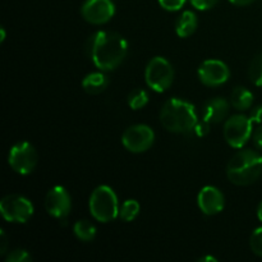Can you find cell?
I'll return each mask as SVG.
<instances>
[{"instance_id": "f1b7e54d", "label": "cell", "mask_w": 262, "mask_h": 262, "mask_svg": "<svg viewBox=\"0 0 262 262\" xmlns=\"http://www.w3.org/2000/svg\"><path fill=\"white\" fill-rule=\"evenodd\" d=\"M0 235H2V246H0V253H5V250H7V235H5V233L3 232L0 233Z\"/></svg>"}, {"instance_id": "1f68e13d", "label": "cell", "mask_w": 262, "mask_h": 262, "mask_svg": "<svg viewBox=\"0 0 262 262\" xmlns=\"http://www.w3.org/2000/svg\"><path fill=\"white\" fill-rule=\"evenodd\" d=\"M257 216H258V219H260L261 222H262V201H261V204L258 205V209H257Z\"/></svg>"}, {"instance_id": "d6986e66", "label": "cell", "mask_w": 262, "mask_h": 262, "mask_svg": "<svg viewBox=\"0 0 262 262\" xmlns=\"http://www.w3.org/2000/svg\"><path fill=\"white\" fill-rule=\"evenodd\" d=\"M140 212V204L136 200H127L119 210V216L124 222H133Z\"/></svg>"}, {"instance_id": "8992f818", "label": "cell", "mask_w": 262, "mask_h": 262, "mask_svg": "<svg viewBox=\"0 0 262 262\" xmlns=\"http://www.w3.org/2000/svg\"><path fill=\"white\" fill-rule=\"evenodd\" d=\"M0 212L9 223H27L33 214V205L26 197L9 194L0 202Z\"/></svg>"}, {"instance_id": "9a60e30c", "label": "cell", "mask_w": 262, "mask_h": 262, "mask_svg": "<svg viewBox=\"0 0 262 262\" xmlns=\"http://www.w3.org/2000/svg\"><path fill=\"white\" fill-rule=\"evenodd\" d=\"M109 84V77L104 73V72H95V73H90L89 76L84 77L83 82H82V87L84 91L90 95H99Z\"/></svg>"}, {"instance_id": "8fae6325", "label": "cell", "mask_w": 262, "mask_h": 262, "mask_svg": "<svg viewBox=\"0 0 262 262\" xmlns=\"http://www.w3.org/2000/svg\"><path fill=\"white\" fill-rule=\"evenodd\" d=\"M230 72L225 63L215 59L205 60L199 68V78L205 86L216 87L229 79Z\"/></svg>"}, {"instance_id": "6da1fadb", "label": "cell", "mask_w": 262, "mask_h": 262, "mask_svg": "<svg viewBox=\"0 0 262 262\" xmlns=\"http://www.w3.org/2000/svg\"><path fill=\"white\" fill-rule=\"evenodd\" d=\"M89 58L102 72L118 68L128 53V43L122 35L110 31H99L90 36L86 43Z\"/></svg>"}, {"instance_id": "5bb4252c", "label": "cell", "mask_w": 262, "mask_h": 262, "mask_svg": "<svg viewBox=\"0 0 262 262\" xmlns=\"http://www.w3.org/2000/svg\"><path fill=\"white\" fill-rule=\"evenodd\" d=\"M229 113V104L223 97H215L209 100L204 106V120L210 123H220Z\"/></svg>"}, {"instance_id": "44dd1931", "label": "cell", "mask_w": 262, "mask_h": 262, "mask_svg": "<svg viewBox=\"0 0 262 262\" xmlns=\"http://www.w3.org/2000/svg\"><path fill=\"white\" fill-rule=\"evenodd\" d=\"M251 82L256 86H262V53L258 54L252 60L248 72Z\"/></svg>"}, {"instance_id": "4dcf8cb0", "label": "cell", "mask_w": 262, "mask_h": 262, "mask_svg": "<svg viewBox=\"0 0 262 262\" xmlns=\"http://www.w3.org/2000/svg\"><path fill=\"white\" fill-rule=\"evenodd\" d=\"M200 261L201 262H206V261H211V262H216L217 260L215 257H210V256H205V257H202V258H200Z\"/></svg>"}, {"instance_id": "d4e9b609", "label": "cell", "mask_w": 262, "mask_h": 262, "mask_svg": "<svg viewBox=\"0 0 262 262\" xmlns=\"http://www.w3.org/2000/svg\"><path fill=\"white\" fill-rule=\"evenodd\" d=\"M192 3L196 9L199 10H207V9H211L212 7H215L219 0H189Z\"/></svg>"}, {"instance_id": "277c9868", "label": "cell", "mask_w": 262, "mask_h": 262, "mask_svg": "<svg viewBox=\"0 0 262 262\" xmlns=\"http://www.w3.org/2000/svg\"><path fill=\"white\" fill-rule=\"evenodd\" d=\"M90 212L101 223H109L119 214L118 199L115 192L107 186H100L90 197Z\"/></svg>"}, {"instance_id": "603a6c76", "label": "cell", "mask_w": 262, "mask_h": 262, "mask_svg": "<svg viewBox=\"0 0 262 262\" xmlns=\"http://www.w3.org/2000/svg\"><path fill=\"white\" fill-rule=\"evenodd\" d=\"M28 261H31V256L26 250H14L7 256V262H28Z\"/></svg>"}, {"instance_id": "484cf974", "label": "cell", "mask_w": 262, "mask_h": 262, "mask_svg": "<svg viewBox=\"0 0 262 262\" xmlns=\"http://www.w3.org/2000/svg\"><path fill=\"white\" fill-rule=\"evenodd\" d=\"M250 119L252 120V123H257V124L262 123V105L252 110V113L250 115Z\"/></svg>"}, {"instance_id": "d6a6232c", "label": "cell", "mask_w": 262, "mask_h": 262, "mask_svg": "<svg viewBox=\"0 0 262 262\" xmlns=\"http://www.w3.org/2000/svg\"><path fill=\"white\" fill-rule=\"evenodd\" d=\"M4 40H5V30L2 27V28H0V41L3 42Z\"/></svg>"}, {"instance_id": "9c48e42d", "label": "cell", "mask_w": 262, "mask_h": 262, "mask_svg": "<svg viewBox=\"0 0 262 262\" xmlns=\"http://www.w3.org/2000/svg\"><path fill=\"white\" fill-rule=\"evenodd\" d=\"M155 141V135L150 127L145 124L132 125L124 132L122 137V143L128 151L135 154L145 152Z\"/></svg>"}, {"instance_id": "5b68a950", "label": "cell", "mask_w": 262, "mask_h": 262, "mask_svg": "<svg viewBox=\"0 0 262 262\" xmlns=\"http://www.w3.org/2000/svg\"><path fill=\"white\" fill-rule=\"evenodd\" d=\"M146 83L156 92H164L171 86L174 79V69L166 59L156 56L146 67Z\"/></svg>"}, {"instance_id": "cb8c5ba5", "label": "cell", "mask_w": 262, "mask_h": 262, "mask_svg": "<svg viewBox=\"0 0 262 262\" xmlns=\"http://www.w3.org/2000/svg\"><path fill=\"white\" fill-rule=\"evenodd\" d=\"M159 4L165 10L176 12V10L182 9V7L186 4V0H159Z\"/></svg>"}, {"instance_id": "7402d4cb", "label": "cell", "mask_w": 262, "mask_h": 262, "mask_svg": "<svg viewBox=\"0 0 262 262\" xmlns=\"http://www.w3.org/2000/svg\"><path fill=\"white\" fill-rule=\"evenodd\" d=\"M250 245L253 253H256V255L261 256L262 257V227L257 228V229L252 233L250 239Z\"/></svg>"}, {"instance_id": "7c38bea8", "label": "cell", "mask_w": 262, "mask_h": 262, "mask_svg": "<svg viewBox=\"0 0 262 262\" xmlns=\"http://www.w3.org/2000/svg\"><path fill=\"white\" fill-rule=\"evenodd\" d=\"M45 207L49 215L64 220L71 212V197L64 187H54L49 191L45 199Z\"/></svg>"}, {"instance_id": "3957f363", "label": "cell", "mask_w": 262, "mask_h": 262, "mask_svg": "<svg viewBox=\"0 0 262 262\" xmlns=\"http://www.w3.org/2000/svg\"><path fill=\"white\" fill-rule=\"evenodd\" d=\"M262 173V155L253 150H241L227 166V176L233 184L248 186Z\"/></svg>"}, {"instance_id": "ffe728a7", "label": "cell", "mask_w": 262, "mask_h": 262, "mask_svg": "<svg viewBox=\"0 0 262 262\" xmlns=\"http://www.w3.org/2000/svg\"><path fill=\"white\" fill-rule=\"evenodd\" d=\"M148 102V95L145 90H133L132 92L128 96V104L132 107L133 110L142 109L143 106H146Z\"/></svg>"}, {"instance_id": "30bf717a", "label": "cell", "mask_w": 262, "mask_h": 262, "mask_svg": "<svg viewBox=\"0 0 262 262\" xmlns=\"http://www.w3.org/2000/svg\"><path fill=\"white\" fill-rule=\"evenodd\" d=\"M82 17L92 25H104L109 22L115 13L112 0H86L82 5Z\"/></svg>"}, {"instance_id": "ac0fdd59", "label": "cell", "mask_w": 262, "mask_h": 262, "mask_svg": "<svg viewBox=\"0 0 262 262\" xmlns=\"http://www.w3.org/2000/svg\"><path fill=\"white\" fill-rule=\"evenodd\" d=\"M74 234L78 239L83 241V242H91L96 235V229L94 225L87 220H79L74 224L73 227Z\"/></svg>"}, {"instance_id": "52a82bcc", "label": "cell", "mask_w": 262, "mask_h": 262, "mask_svg": "<svg viewBox=\"0 0 262 262\" xmlns=\"http://www.w3.org/2000/svg\"><path fill=\"white\" fill-rule=\"evenodd\" d=\"M8 163L15 173L27 176L35 170L37 164V152L31 143L25 141L18 142L10 148Z\"/></svg>"}, {"instance_id": "83f0119b", "label": "cell", "mask_w": 262, "mask_h": 262, "mask_svg": "<svg viewBox=\"0 0 262 262\" xmlns=\"http://www.w3.org/2000/svg\"><path fill=\"white\" fill-rule=\"evenodd\" d=\"M253 142L258 148H262V125H260L253 133Z\"/></svg>"}, {"instance_id": "7a4b0ae2", "label": "cell", "mask_w": 262, "mask_h": 262, "mask_svg": "<svg viewBox=\"0 0 262 262\" xmlns=\"http://www.w3.org/2000/svg\"><path fill=\"white\" fill-rule=\"evenodd\" d=\"M160 122L169 132H191L197 125L196 110L193 105L186 100L170 99L161 109Z\"/></svg>"}, {"instance_id": "4316f807", "label": "cell", "mask_w": 262, "mask_h": 262, "mask_svg": "<svg viewBox=\"0 0 262 262\" xmlns=\"http://www.w3.org/2000/svg\"><path fill=\"white\" fill-rule=\"evenodd\" d=\"M209 129H210V123L205 122V120L202 123H200V124H199V123H197V125H196V127H194V132H196L199 136L207 135Z\"/></svg>"}, {"instance_id": "ba28073f", "label": "cell", "mask_w": 262, "mask_h": 262, "mask_svg": "<svg viewBox=\"0 0 262 262\" xmlns=\"http://www.w3.org/2000/svg\"><path fill=\"white\" fill-rule=\"evenodd\" d=\"M252 120L246 115H234L224 125V137L232 147L241 148L248 142L252 135Z\"/></svg>"}, {"instance_id": "f546056e", "label": "cell", "mask_w": 262, "mask_h": 262, "mask_svg": "<svg viewBox=\"0 0 262 262\" xmlns=\"http://www.w3.org/2000/svg\"><path fill=\"white\" fill-rule=\"evenodd\" d=\"M232 4H235V5H250L252 4L255 0H229Z\"/></svg>"}, {"instance_id": "4fadbf2b", "label": "cell", "mask_w": 262, "mask_h": 262, "mask_svg": "<svg viewBox=\"0 0 262 262\" xmlns=\"http://www.w3.org/2000/svg\"><path fill=\"white\" fill-rule=\"evenodd\" d=\"M224 196L217 188L207 186L199 194V206L206 215H216L224 209Z\"/></svg>"}, {"instance_id": "2e32d148", "label": "cell", "mask_w": 262, "mask_h": 262, "mask_svg": "<svg viewBox=\"0 0 262 262\" xmlns=\"http://www.w3.org/2000/svg\"><path fill=\"white\" fill-rule=\"evenodd\" d=\"M197 28V17L193 12L191 10H186L184 13H182L181 17L178 18L176 25L177 33H178L179 37H188L192 33L196 31Z\"/></svg>"}, {"instance_id": "e0dca14e", "label": "cell", "mask_w": 262, "mask_h": 262, "mask_svg": "<svg viewBox=\"0 0 262 262\" xmlns=\"http://www.w3.org/2000/svg\"><path fill=\"white\" fill-rule=\"evenodd\" d=\"M230 101L235 109L242 112V110H247L252 106L253 95L245 87H235L232 92V96H230Z\"/></svg>"}]
</instances>
